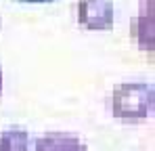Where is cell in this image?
Masks as SVG:
<instances>
[{"label": "cell", "mask_w": 155, "mask_h": 151, "mask_svg": "<svg viewBox=\"0 0 155 151\" xmlns=\"http://www.w3.org/2000/svg\"><path fill=\"white\" fill-rule=\"evenodd\" d=\"M153 109V88L147 84H120L111 95V111L124 120L147 118Z\"/></svg>", "instance_id": "1"}, {"label": "cell", "mask_w": 155, "mask_h": 151, "mask_svg": "<svg viewBox=\"0 0 155 151\" xmlns=\"http://www.w3.org/2000/svg\"><path fill=\"white\" fill-rule=\"evenodd\" d=\"M78 21L88 29H107L113 23V2L78 0Z\"/></svg>", "instance_id": "2"}, {"label": "cell", "mask_w": 155, "mask_h": 151, "mask_svg": "<svg viewBox=\"0 0 155 151\" xmlns=\"http://www.w3.org/2000/svg\"><path fill=\"white\" fill-rule=\"evenodd\" d=\"M36 151H88L86 143L67 132H46L36 141Z\"/></svg>", "instance_id": "3"}, {"label": "cell", "mask_w": 155, "mask_h": 151, "mask_svg": "<svg viewBox=\"0 0 155 151\" xmlns=\"http://www.w3.org/2000/svg\"><path fill=\"white\" fill-rule=\"evenodd\" d=\"M29 134L23 128H8L0 132V151H27Z\"/></svg>", "instance_id": "4"}, {"label": "cell", "mask_w": 155, "mask_h": 151, "mask_svg": "<svg viewBox=\"0 0 155 151\" xmlns=\"http://www.w3.org/2000/svg\"><path fill=\"white\" fill-rule=\"evenodd\" d=\"M0 92H2V69H0Z\"/></svg>", "instance_id": "5"}, {"label": "cell", "mask_w": 155, "mask_h": 151, "mask_svg": "<svg viewBox=\"0 0 155 151\" xmlns=\"http://www.w3.org/2000/svg\"><path fill=\"white\" fill-rule=\"evenodd\" d=\"M25 2H42V0H25Z\"/></svg>", "instance_id": "6"}]
</instances>
